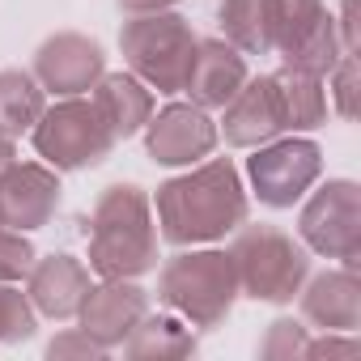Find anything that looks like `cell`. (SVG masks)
Masks as SVG:
<instances>
[{"mask_svg":"<svg viewBox=\"0 0 361 361\" xmlns=\"http://www.w3.org/2000/svg\"><path fill=\"white\" fill-rule=\"evenodd\" d=\"M247 221V196L238 183V170L226 157L196 166L192 174L170 178L157 188V226L161 238L174 247L217 243Z\"/></svg>","mask_w":361,"mask_h":361,"instance_id":"cell-1","label":"cell"},{"mask_svg":"<svg viewBox=\"0 0 361 361\" xmlns=\"http://www.w3.org/2000/svg\"><path fill=\"white\" fill-rule=\"evenodd\" d=\"M90 268L98 276H140L149 268H157V234H153V217H149V200L140 196V188H106L94 204V221H90Z\"/></svg>","mask_w":361,"mask_h":361,"instance_id":"cell-2","label":"cell"},{"mask_svg":"<svg viewBox=\"0 0 361 361\" xmlns=\"http://www.w3.org/2000/svg\"><path fill=\"white\" fill-rule=\"evenodd\" d=\"M196 35L188 26V18H178L170 9L161 13H132V22H123L119 30V47L132 64V73L153 85L157 94H178L192 77L196 64Z\"/></svg>","mask_w":361,"mask_h":361,"instance_id":"cell-3","label":"cell"},{"mask_svg":"<svg viewBox=\"0 0 361 361\" xmlns=\"http://www.w3.org/2000/svg\"><path fill=\"white\" fill-rule=\"evenodd\" d=\"M157 298L178 310L188 323L196 327H217L234 298H238V272H234V259L226 251H183L161 264V276H157Z\"/></svg>","mask_w":361,"mask_h":361,"instance_id":"cell-4","label":"cell"},{"mask_svg":"<svg viewBox=\"0 0 361 361\" xmlns=\"http://www.w3.org/2000/svg\"><path fill=\"white\" fill-rule=\"evenodd\" d=\"M234 272H238V289H247L259 302H293V293H302V281L310 272L306 251L272 230V226H238V238L230 247Z\"/></svg>","mask_w":361,"mask_h":361,"instance_id":"cell-5","label":"cell"},{"mask_svg":"<svg viewBox=\"0 0 361 361\" xmlns=\"http://www.w3.org/2000/svg\"><path fill=\"white\" fill-rule=\"evenodd\" d=\"M30 132H35V149H39L56 170L98 166V161H106L111 149H115V132L106 128L102 111L94 106V98L85 102L81 94H77V98H64V102L51 106V111H43Z\"/></svg>","mask_w":361,"mask_h":361,"instance_id":"cell-6","label":"cell"},{"mask_svg":"<svg viewBox=\"0 0 361 361\" xmlns=\"http://www.w3.org/2000/svg\"><path fill=\"white\" fill-rule=\"evenodd\" d=\"M272 51L285 56L289 68L327 77L336 60L344 56L340 35L323 0H276V30H272Z\"/></svg>","mask_w":361,"mask_h":361,"instance_id":"cell-7","label":"cell"},{"mask_svg":"<svg viewBox=\"0 0 361 361\" xmlns=\"http://www.w3.org/2000/svg\"><path fill=\"white\" fill-rule=\"evenodd\" d=\"M298 230H302L306 247H314L319 255L340 259V264H357V255H361V196H357V183L331 178L327 188H319L310 196V204L302 209Z\"/></svg>","mask_w":361,"mask_h":361,"instance_id":"cell-8","label":"cell"},{"mask_svg":"<svg viewBox=\"0 0 361 361\" xmlns=\"http://www.w3.org/2000/svg\"><path fill=\"white\" fill-rule=\"evenodd\" d=\"M247 170H251L255 196L268 209H289V204H298L310 192V183L319 178L323 153H319L314 140H276V145H259Z\"/></svg>","mask_w":361,"mask_h":361,"instance_id":"cell-9","label":"cell"},{"mask_svg":"<svg viewBox=\"0 0 361 361\" xmlns=\"http://www.w3.org/2000/svg\"><path fill=\"white\" fill-rule=\"evenodd\" d=\"M145 145H149V157L157 166H192V161H200V157L213 153L217 123L196 102H174L161 115H149Z\"/></svg>","mask_w":361,"mask_h":361,"instance_id":"cell-10","label":"cell"},{"mask_svg":"<svg viewBox=\"0 0 361 361\" xmlns=\"http://www.w3.org/2000/svg\"><path fill=\"white\" fill-rule=\"evenodd\" d=\"M102 77V47L85 35H56L35 51V81L60 98L90 94Z\"/></svg>","mask_w":361,"mask_h":361,"instance_id":"cell-11","label":"cell"},{"mask_svg":"<svg viewBox=\"0 0 361 361\" xmlns=\"http://www.w3.org/2000/svg\"><path fill=\"white\" fill-rule=\"evenodd\" d=\"M81 331L102 348H115L132 336V327L149 314V293L123 276H106V285L90 289L81 302Z\"/></svg>","mask_w":361,"mask_h":361,"instance_id":"cell-12","label":"cell"},{"mask_svg":"<svg viewBox=\"0 0 361 361\" xmlns=\"http://www.w3.org/2000/svg\"><path fill=\"white\" fill-rule=\"evenodd\" d=\"M226 145L234 149H259L268 140H276L285 132V115H281V98H276V81L259 77V81H243V90L226 102V119H221Z\"/></svg>","mask_w":361,"mask_h":361,"instance_id":"cell-13","label":"cell"},{"mask_svg":"<svg viewBox=\"0 0 361 361\" xmlns=\"http://www.w3.org/2000/svg\"><path fill=\"white\" fill-rule=\"evenodd\" d=\"M60 204V183L43 166H9L0 174V226L13 230H39L51 221Z\"/></svg>","mask_w":361,"mask_h":361,"instance_id":"cell-14","label":"cell"},{"mask_svg":"<svg viewBox=\"0 0 361 361\" xmlns=\"http://www.w3.org/2000/svg\"><path fill=\"white\" fill-rule=\"evenodd\" d=\"M247 81V60L238 47H230L226 39H204L196 43V64H192V77H188V94L196 106H226Z\"/></svg>","mask_w":361,"mask_h":361,"instance_id":"cell-15","label":"cell"},{"mask_svg":"<svg viewBox=\"0 0 361 361\" xmlns=\"http://www.w3.org/2000/svg\"><path fill=\"white\" fill-rule=\"evenodd\" d=\"M90 293V268L73 255H47L30 268V302L51 319H73Z\"/></svg>","mask_w":361,"mask_h":361,"instance_id":"cell-16","label":"cell"},{"mask_svg":"<svg viewBox=\"0 0 361 361\" xmlns=\"http://www.w3.org/2000/svg\"><path fill=\"white\" fill-rule=\"evenodd\" d=\"M302 314L323 331H353L361 323V285L353 276V264L314 276L310 289L302 293Z\"/></svg>","mask_w":361,"mask_h":361,"instance_id":"cell-17","label":"cell"},{"mask_svg":"<svg viewBox=\"0 0 361 361\" xmlns=\"http://www.w3.org/2000/svg\"><path fill=\"white\" fill-rule=\"evenodd\" d=\"M94 106L102 111V119L115 132V140H128V136H136L149 123L153 94L128 73H102L98 85H94Z\"/></svg>","mask_w":361,"mask_h":361,"instance_id":"cell-18","label":"cell"},{"mask_svg":"<svg viewBox=\"0 0 361 361\" xmlns=\"http://www.w3.org/2000/svg\"><path fill=\"white\" fill-rule=\"evenodd\" d=\"M221 30H226V43L247 51V56L272 51L276 0H226L221 5Z\"/></svg>","mask_w":361,"mask_h":361,"instance_id":"cell-19","label":"cell"},{"mask_svg":"<svg viewBox=\"0 0 361 361\" xmlns=\"http://www.w3.org/2000/svg\"><path fill=\"white\" fill-rule=\"evenodd\" d=\"M276 98H281V115L285 128H319L327 119V94H323V77L302 73V68H281L276 77Z\"/></svg>","mask_w":361,"mask_h":361,"instance_id":"cell-20","label":"cell"},{"mask_svg":"<svg viewBox=\"0 0 361 361\" xmlns=\"http://www.w3.org/2000/svg\"><path fill=\"white\" fill-rule=\"evenodd\" d=\"M43 85L22 73V68H5L0 73V136L18 140L22 132H30L43 115Z\"/></svg>","mask_w":361,"mask_h":361,"instance_id":"cell-21","label":"cell"},{"mask_svg":"<svg viewBox=\"0 0 361 361\" xmlns=\"http://www.w3.org/2000/svg\"><path fill=\"white\" fill-rule=\"evenodd\" d=\"M192 348H196V340L178 319H149L145 314L132 327V336H128V353L132 357H183Z\"/></svg>","mask_w":361,"mask_h":361,"instance_id":"cell-22","label":"cell"},{"mask_svg":"<svg viewBox=\"0 0 361 361\" xmlns=\"http://www.w3.org/2000/svg\"><path fill=\"white\" fill-rule=\"evenodd\" d=\"M30 336H35V306L26 302L22 289H13L5 281L0 285V344L30 340Z\"/></svg>","mask_w":361,"mask_h":361,"instance_id":"cell-23","label":"cell"},{"mask_svg":"<svg viewBox=\"0 0 361 361\" xmlns=\"http://www.w3.org/2000/svg\"><path fill=\"white\" fill-rule=\"evenodd\" d=\"M306 327L302 323H293V319H276L272 327H268V340L259 344V353L264 357H306Z\"/></svg>","mask_w":361,"mask_h":361,"instance_id":"cell-24","label":"cell"},{"mask_svg":"<svg viewBox=\"0 0 361 361\" xmlns=\"http://www.w3.org/2000/svg\"><path fill=\"white\" fill-rule=\"evenodd\" d=\"M35 268V247L22 234H5L0 230V281H22Z\"/></svg>","mask_w":361,"mask_h":361,"instance_id":"cell-25","label":"cell"},{"mask_svg":"<svg viewBox=\"0 0 361 361\" xmlns=\"http://www.w3.org/2000/svg\"><path fill=\"white\" fill-rule=\"evenodd\" d=\"M331 73H336V106H340L344 119H353L357 115V56L344 51Z\"/></svg>","mask_w":361,"mask_h":361,"instance_id":"cell-26","label":"cell"},{"mask_svg":"<svg viewBox=\"0 0 361 361\" xmlns=\"http://www.w3.org/2000/svg\"><path fill=\"white\" fill-rule=\"evenodd\" d=\"M47 353H51V357H68V353H81V357L90 353V357H94V353H102V344H98V340H90L85 331H77V336L68 331V336L51 340V348H47Z\"/></svg>","mask_w":361,"mask_h":361,"instance_id":"cell-27","label":"cell"},{"mask_svg":"<svg viewBox=\"0 0 361 361\" xmlns=\"http://www.w3.org/2000/svg\"><path fill=\"white\" fill-rule=\"evenodd\" d=\"M306 357H357V340H314L306 344Z\"/></svg>","mask_w":361,"mask_h":361,"instance_id":"cell-28","label":"cell"},{"mask_svg":"<svg viewBox=\"0 0 361 361\" xmlns=\"http://www.w3.org/2000/svg\"><path fill=\"white\" fill-rule=\"evenodd\" d=\"M353 9H357V0H344V18H340V26H344L340 47H344V51H357V22H353Z\"/></svg>","mask_w":361,"mask_h":361,"instance_id":"cell-29","label":"cell"},{"mask_svg":"<svg viewBox=\"0 0 361 361\" xmlns=\"http://www.w3.org/2000/svg\"><path fill=\"white\" fill-rule=\"evenodd\" d=\"M119 5H123L128 13H161V9L178 5V0H119Z\"/></svg>","mask_w":361,"mask_h":361,"instance_id":"cell-30","label":"cell"},{"mask_svg":"<svg viewBox=\"0 0 361 361\" xmlns=\"http://www.w3.org/2000/svg\"><path fill=\"white\" fill-rule=\"evenodd\" d=\"M13 161H18V157H13V140H9V136H0V174H5Z\"/></svg>","mask_w":361,"mask_h":361,"instance_id":"cell-31","label":"cell"}]
</instances>
